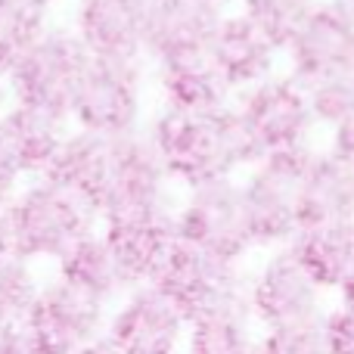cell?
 <instances>
[{"instance_id": "obj_1", "label": "cell", "mask_w": 354, "mask_h": 354, "mask_svg": "<svg viewBox=\"0 0 354 354\" xmlns=\"http://www.w3.org/2000/svg\"><path fill=\"white\" fill-rule=\"evenodd\" d=\"M143 134L156 147L171 183L183 189L236 177V171L261 159L233 103L205 115H187L162 106Z\"/></svg>"}, {"instance_id": "obj_2", "label": "cell", "mask_w": 354, "mask_h": 354, "mask_svg": "<svg viewBox=\"0 0 354 354\" xmlns=\"http://www.w3.org/2000/svg\"><path fill=\"white\" fill-rule=\"evenodd\" d=\"M12 230V252L22 261H59L78 239L100 230V218L84 199L56 187L47 177H35L6 205Z\"/></svg>"}, {"instance_id": "obj_3", "label": "cell", "mask_w": 354, "mask_h": 354, "mask_svg": "<svg viewBox=\"0 0 354 354\" xmlns=\"http://www.w3.org/2000/svg\"><path fill=\"white\" fill-rule=\"evenodd\" d=\"M174 183L143 128L112 137V174L97 208L100 227L174 218Z\"/></svg>"}, {"instance_id": "obj_4", "label": "cell", "mask_w": 354, "mask_h": 354, "mask_svg": "<svg viewBox=\"0 0 354 354\" xmlns=\"http://www.w3.org/2000/svg\"><path fill=\"white\" fill-rule=\"evenodd\" d=\"M87 62H91V53L72 28L47 25L44 35L3 75L6 93L19 106L68 118Z\"/></svg>"}, {"instance_id": "obj_5", "label": "cell", "mask_w": 354, "mask_h": 354, "mask_svg": "<svg viewBox=\"0 0 354 354\" xmlns=\"http://www.w3.org/2000/svg\"><path fill=\"white\" fill-rule=\"evenodd\" d=\"M314 147H292L264 153L239 180L255 249H280L299 233V196Z\"/></svg>"}, {"instance_id": "obj_6", "label": "cell", "mask_w": 354, "mask_h": 354, "mask_svg": "<svg viewBox=\"0 0 354 354\" xmlns=\"http://www.w3.org/2000/svg\"><path fill=\"white\" fill-rule=\"evenodd\" d=\"M174 233L177 239L221 261L243 264V258L255 252V243H252L243 187L236 177L187 189V196L174 208Z\"/></svg>"}, {"instance_id": "obj_7", "label": "cell", "mask_w": 354, "mask_h": 354, "mask_svg": "<svg viewBox=\"0 0 354 354\" xmlns=\"http://www.w3.org/2000/svg\"><path fill=\"white\" fill-rule=\"evenodd\" d=\"M68 122L100 137H124L143 122V59L91 56L75 91Z\"/></svg>"}, {"instance_id": "obj_8", "label": "cell", "mask_w": 354, "mask_h": 354, "mask_svg": "<svg viewBox=\"0 0 354 354\" xmlns=\"http://www.w3.org/2000/svg\"><path fill=\"white\" fill-rule=\"evenodd\" d=\"M233 109L255 143L258 156L311 147V134L317 124L311 118L305 87L289 75H268L264 81L239 91L233 97Z\"/></svg>"}, {"instance_id": "obj_9", "label": "cell", "mask_w": 354, "mask_h": 354, "mask_svg": "<svg viewBox=\"0 0 354 354\" xmlns=\"http://www.w3.org/2000/svg\"><path fill=\"white\" fill-rule=\"evenodd\" d=\"M245 301L258 330L324 317L326 292L311 280L289 245L270 249L261 268L245 277Z\"/></svg>"}, {"instance_id": "obj_10", "label": "cell", "mask_w": 354, "mask_h": 354, "mask_svg": "<svg viewBox=\"0 0 354 354\" xmlns=\"http://www.w3.org/2000/svg\"><path fill=\"white\" fill-rule=\"evenodd\" d=\"M289 78L301 87L354 72V10L345 0H311L295 37L283 50Z\"/></svg>"}, {"instance_id": "obj_11", "label": "cell", "mask_w": 354, "mask_h": 354, "mask_svg": "<svg viewBox=\"0 0 354 354\" xmlns=\"http://www.w3.org/2000/svg\"><path fill=\"white\" fill-rule=\"evenodd\" d=\"M106 317L109 305L53 277L41 283V292L25 317L31 354H75L81 345L103 336Z\"/></svg>"}, {"instance_id": "obj_12", "label": "cell", "mask_w": 354, "mask_h": 354, "mask_svg": "<svg viewBox=\"0 0 354 354\" xmlns=\"http://www.w3.org/2000/svg\"><path fill=\"white\" fill-rule=\"evenodd\" d=\"M103 336L118 354H183L187 317L159 289L143 283L109 308Z\"/></svg>"}, {"instance_id": "obj_13", "label": "cell", "mask_w": 354, "mask_h": 354, "mask_svg": "<svg viewBox=\"0 0 354 354\" xmlns=\"http://www.w3.org/2000/svg\"><path fill=\"white\" fill-rule=\"evenodd\" d=\"M243 280L245 274L239 270V264H227L221 258L208 255V252L196 249V245L183 243V239H174L165 261L159 264L156 277L149 280V286L159 289L189 320L202 308L218 301L221 295L236 289Z\"/></svg>"}, {"instance_id": "obj_14", "label": "cell", "mask_w": 354, "mask_h": 354, "mask_svg": "<svg viewBox=\"0 0 354 354\" xmlns=\"http://www.w3.org/2000/svg\"><path fill=\"white\" fill-rule=\"evenodd\" d=\"M156 0H81L75 12V35L91 56L147 59V28Z\"/></svg>"}, {"instance_id": "obj_15", "label": "cell", "mask_w": 354, "mask_h": 354, "mask_svg": "<svg viewBox=\"0 0 354 354\" xmlns=\"http://www.w3.org/2000/svg\"><path fill=\"white\" fill-rule=\"evenodd\" d=\"M156 81H159L162 106L187 115H205L233 103V91L214 68L208 50H189V53L159 59Z\"/></svg>"}, {"instance_id": "obj_16", "label": "cell", "mask_w": 354, "mask_h": 354, "mask_svg": "<svg viewBox=\"0 0 354 354\" xmlns=\"http://www.w3.org/2000/svg\"><path fill=\"white\" fill-rule=\"evenodd\" d=\"M208 56L221 72V78L227 81V87L233 91V97L245 87L264 81L268 75H274L277 62V50L239 10H227L221 16L218 28L208 41Z\"/></svg>"}, {"instance_id": "obj_17", "label": "cell", "mask_w": 354, "mask_h": 354, "mask_svg": "<svg viewBox=\"0 0 354 354\" xmlns=\"http://www.w3.org/2000/svg\"><path fill=\"white\" fill-rule=\"evenodd\" d=\"M258 326L245 301V280L187 320L183 354H255Z\"/></svg>"}, {"instance_id": "obj_18", "label": "cell", "mask_w": 354, "mask_h": 354, "mask_svg": "<svg viewBox=\"0 0 354 354\" xmlns=\"http://www.w3.org/2000/svg\"><path fill=\"white\" fill-rule=\"evenodd\" d=\"M68 134V118L12 103L0 112V143L22 180L44 177Z\"/></svg>"}, {"instance_id": "obj_19", "label": "cell", "mask_w": 354, "mask_h": 354, "mask_svg": "<svg viewBox=\"0 0 354 354\" xmlns=\"http://www.w3.org/2000/svg\"><path fill=\"white\" fill-rule=\"evenodd\" d=\"M109 174H112V137H100L78 128L66 134L53 162L44 171L47 180L68 189L78 199H84L93 212L100 208Z\"/></svg>"}, {"instance_id": "obj_20", "label": "cell", "mask_w": 354, "mask_h": 354, "mask_svg": "<svg viewBox=\"0 0 354 354\" xmlns=\"http://www.w3.org/2000/svg\"><path fill=\"white\" fill-rule=\"evenodd\" d=\"M224 12L227 10L205 0H156L143 56L159 62L165 56L189 53V50H208V41Z\"/></svg>"}, {"instance_id": "obj_21", "label": "cell", "mask_w": 354, "mask_h": 354, "mask_svg": "<svg viewBox=\"0 0 354 354\" xmlns=\"http://www.w3.org/2000/svg\"><path fill=\"white\" fill-rule=\"evenodd\" d=\"M339 221H354V168L326 149H314L299 196V230Z\"/></svg>"}, {"instance_id": "obj_22", "label": "cell", "mask_w": 354, "mask_h": 354, "mask_svg": "<svg viewBox=\"0 0 354 354\" xmlns=\"http://www.w3.org/2000/svg\"><path fill=\"white\" fill-rule=\"evenodd\" d=\"M286 245L324 292H339V286L354 274V221L308 227Z\"/></svg>"}, {"instance_id": "obj_23", "label": "cell", "mask_w": 354, "mask_h": 354, "mask_svg": "<svg viewBox=\"0 0 354 354\" xmlns=\"http://www.w3.org/2000/svg\"><path fill=\"white\" fill-rule=\"evenodd\" d=\"M103 239L109 243L115 264L128 286H143L156 277L159 264L165 261L168 249L177 239L174 218L159 221H140V224H115V227H100Z\"/></svg>"}, {"instance_id": "obj_24", "label": "cell", "mask_w": 354, "mask_h": 354, "mask_svg": "<svg viewBox=\"0 0 354 354\" xmlns=\"http://www.w3.org/2000/svg\"><path fill=\"white\" fill-rule=\"evenodd\" d=\"M56 277L109 308L131 289L128 280L122 277V270H118L109 243L103 239L100 230L78 239V243L56 261Z\"/></svg>"}, {"instance_id": "obj_25", "label": "cell", "mask_w": 354, "mask_h": 354, "mask_svg": "<svg viewBox=\"0 0 354 354\" xmlns=\"http://www.w3.org/2000/svg\"><path fill=\"white\" fill-rule=\"evenodd\" d=\"M47 6L37 0H0V78L44 35Z\"/></svg>"}, {"instance_id": "obj_26", "label": "cell", "mask_w": 354, "mask_h": 354, "mask_svg": "<svg viewBox=\"0 0 354 354\" xmlns=\"http://www.w3.org/2000/svg\"><path fill=\"white\" fill-rule=\"evenodd\" d=\"M311 0H239V12L268 37V44L283 53L295 37Z\"/></svg>"}, {"instance_id": "obj_27", "label": "cell", "mask_w": 354, "mask_h": 354, "mask_svg": "<svg viewBox=\"0 0 354 354\" xmlns=\"http://www.w3.org/2000/svg\"><path fill=\"white\" fill-rule=\"evenodd\" d=\"M41 292V277L35 264L10 258L0 264V326H22Z\"/></svg>"}, {"instance_id": "obj_28", "label": "cell", "mask_w": 354, "mask_h": 354, "mask_svg": "<svg viewBox=\"0 0 354 354\" xmlns=\"http://www.w3.org/2000/svg\"><path fill=\"white\" fill-rule=\"evenodd\" d=\"M308 106H311L314 124H326L336 128L345 118L354 115V75H333V78H320L305 87Z\"/></svg>"}, {"instance_id": "obj_29", "label": "cell", "mask_w": 354, "mask_h": 354, "mask_svg": "<svg viewBox=\"0 0 354 354\" xmlns=\"http://www.w3.org/2000/svg\"><path fill=\"white\" fill-rule=\"evenodd\" d=\"M255 354H326L320 317L261 330L255 339Z\"/></svg>"}, {"instance_id": "obj_30", "label": "cell", "mask_w": 354, "mask_h": 354, "mask_svg": "<svg viewBox=\"0 0 354 354\" xmlns=\"http://www.w3.org/2000/svg\"><path fill=\"white\" fill-rule=\"evenodd\" d=\"M326 339V354H354V311L345 305H333L320 317Z\"/></svg>"}, {"instance_id": "obj_31", "label": "cell", "mask_w": 354, "mask_h": 354, "mask_svg": "<svg viewBox=\"0 0 354 354\" xmlns=\"http://www.w3.org/2000/svg\"><path fill=\"white\" fill-rule=\"evenodd\" d=\"M326 153H333L339 162H345L348 168H354V115L333 128L330 149H326Z\"/></svg>"}, {"instance_id": "obj_32", "label": "cell", "mask_w": 354, "mask_h": 354, "mask_svg": "<svg viewBox=\"0 0 354 354\" xmlns=\"http://www.w3.org/2000/svg\"><path fill=\"white\" fill-rule=\"evenodd\" d=\"M19 187H22V177H19V171L12 168L10 156H6L3 143H0V208L10 205V199L16 196Z\"/></svg>"}, {"instance_id": "obj_33", "label": "cell", "mask_w": 354, "mask_h": 354, "mask_svg": "<svg viewBox=\"0 0 354 354\" xmlns=\"http://www.w3.org/2000/svg\"><path fill=\"white\" fill-rule=\"evenodd\" d=\"M0 354H31L25 324L22 326H0Z\"/></svg>"}, {"instance_id": "obj_34", "label": "cell", "mask_w": 354, "mask_h": 354, "mask_svg": "<svg viewBox=\"0 0 354 354\" xmlns=\"http://www.w3.org/2000/svg\"><path fill=\"white\" fill-rule=\"evenodd\" d=\"M16 258L12 252V230H10V218H6V208H0V264Z\"/></svg>"}, {"instance_id": "obj_35", "label": "cell", "mask_w": 354, "mask_h": 354, "mask_svg": "<svg viewBox=\"0 0 354 354\" xmlns=\"http://www.w3.org/2000/svg\"><path fill=\"white\" fill-rule=\"evenodd\" d=\"M75 354H118L115 348H112V342L106 336H97L93 342H87V345H81Z\"/></svg>"}, {"instance_id": "obj_36", "label": "cell", "mask_w": 354, "mask_h": 354, "mask_svg": "<svg viewBox=\"0 0 354 354\" xmlns=\"http://www.w3.org/2000/svg\"><path fill=\"white\" fill-rule=\"evenodd\" d=\"M336 295H339V305H345V308H351V311H354V274L342 283V286H339Z\"/></svg>"}, {"instance_id": "obj_37", "label": "cell", "mask_w": 354, "mask_h": 354, "mask_svg": "<svg viewBox=\"0 0 354 354\" xmlns=\"http://www.w3.org/2000/svg\"><path fill=\"white\" fill-rule=\"evenodd\" d=\"M205 3H214V6H221V10H227V6H230L233 0H205Z\"/></svg>"}, {"instance_id": "obj_38", "label": "cell", "mask_w": 354, "mask_h": 354, "mask_svg": "<svg viewBox=\"0 0 354 354\" xmlns=\"http://www.w3.org/2000/svg\"><path fill=\"white\" fill-rule=\"evenodd\" d=\"M3 93H6V84H3V78H0V103H3Z\"/></svg>"}, {"instance_id": "obj_39", "label": "cell", "mask_w": 354, "mask_h": 354, "mask_svg": "<svg viewBox=\"0 0 354 354\" xmlns=\"http://www.w3.org/2000/svg\"><path fill=\"white\" fill-rule=\"evenodd\" d=\"M37 3H44V6H47V10H50V3H53V0H37Z\"/></svg>"}, {"instance_id": "obj_40", "label": "cell", "mask_w": 354, "mask_h": 354, "mask_svg": "<svg viewBox=\"0 0 354 354\" xmlns=\"http://www.w3.org/2000/svg\"><path fill=\"white\" fill-rule=\"evenodd\" d=\"M345 3H354V0H345Z\"/></svg>"}, {"instance_id": "obj_41", "label": "cell", "mask_w": 354, "mask_h": 354, "mask_svg": "<svg viewBox=\"0 0 354 354\" xmlns=\"http://www.w3.org/2000/svg\"><path fill=\"white\" fill-rule=\"evenodd\" d=\"M351 10H354V3H351Z\"/></svg>"}, {"instance_id": "obj_42", "label": "cell", "mask_w": 354, "mask_h": 354, "mask_svg": "<svg viewBox=\"0 0 354 354\" xmlns=\"http://www.w3.org/2000/svg\"><path fill=\"white\" fill-rule=\"evenodd\" d=\"M351 75H354V72H351Z\"/></svg>"}]
</instances>
